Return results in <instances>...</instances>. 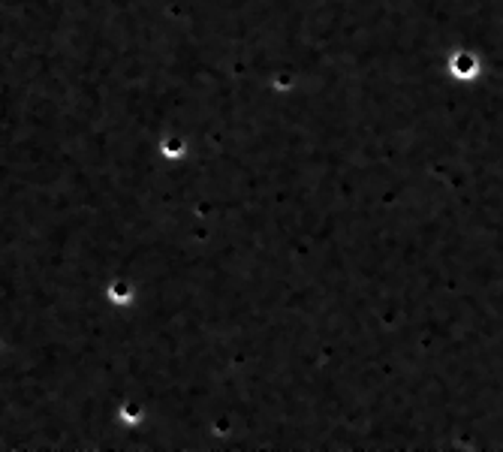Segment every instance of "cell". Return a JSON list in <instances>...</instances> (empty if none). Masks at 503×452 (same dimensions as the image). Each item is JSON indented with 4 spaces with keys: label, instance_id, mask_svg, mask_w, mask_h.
I'll return each mask as SVG.
<instances>
[{
    "label": "cell",
    "instance_id": "6da1fadb",
    "mask_svg": "<svg viewBox=\"0 0 503 452\" xmlns=\"http://www.w3.org/2000/svg\"><path fill=\"white\" fill-rule=\"evenodd\" d=\"M452 73L458 78H473L479 73V61L470 52H458L452 54Z\"/></svg>",
    "mask_w": 503,
    "mask_h": 452
}]
</instances>
